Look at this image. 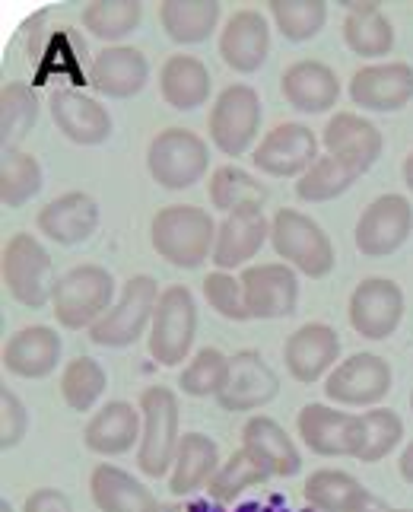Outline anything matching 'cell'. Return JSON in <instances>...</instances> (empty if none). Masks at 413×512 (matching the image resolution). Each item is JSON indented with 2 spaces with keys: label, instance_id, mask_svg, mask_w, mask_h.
Wrapping results in <instances>:
<instances>
[{
  "label": "cell",
  "instance_id": "d590c367",
  "mask_svg": "<svg viewBox=\"0 0 413 512\" xmlns=\"http://www.w3.org/2000/svg\"><path fill=\"white\" fill-rule=\"evenodd\" d=\"M80 23L102 42H121L143 23V4L140 0H89Z\"/></svg>",
  "mask_w": 413,
  "mask_h": 512
},
{
  "label": "cell",
  "instance_id": "9c48e42d",
  "mask_svg": "<svg viewBox=\"0 0 413 512\" xmlns=\"http://www.w3.org/2000/svg\"><path fill=\"white\" fill-rule=\"evenodd\" d=\"M197 334V306L188 287L172 284L159 293L153 322L147 331V350L159 366H178L191 357Z\"/></svg>",
  "mask_w": 413,
  "mask_h": 512
},
{
  "label": "cell",
  "instance_id": "6da1fadb",
  "mask_svg": "<svg viewBox=\"0 0 413 512\" xmlns=\"http://www.w3.org/2000/svg\"><path fill=\"white\" fill-rule=\"evenodd\" d=\"M217 220L210 210H201L194 204H172L156 210L150 223V242L153 252L169 261L172 268L194 271L213 258V245H217Z\"/></svg>",
  "mask_w": 413,
  "mask_h": 512
},
{
  "label": "cell",
  "instance_id": "44dd1931",
  "mask_svg": "<svg viewBox=\"0 0 413 512\" xmlns=\"http://www.w3.org/2000/svg\"><path fill=\"white\" fill-rule=\"evenodd\" d=\"M48 112L70 144L99 147L112 137V115L99 99H89L80 90H55L48 96Z\"/></svg>",
  "mask_w": 413,
  "mask_h": 512
},
{
  "label": "cell",
  "instance_id": "484cf974",
  "mask_svg": "<svg viewBox=\"0 0 413 512\" xmlns=\"http://www.w3.org/2000/svg\"><path fill=\"white\" fill-rule=\"evenodd\" d=\"M39 233L58 245H80L96 233L99 204L86 191H67L61 198L48 201L35 217Z\"/></svg>",
  "mask_w": 413,
  "mask_h": 512
},
{
  "label": "cell",
  "instance_id": "60d3db41",
  "mask_svg": "<svg viewBox=\"0 0 413 512\" xmlns=\"http://www.w3.org/2000/svg\"><path fill=\"white\" fill-rule=\"evenodd\" d=\"M105 385H109V376L105 369L93 360V357H77L64 366L61 376V398L70 411L86 414L96 408V401L105 395Z\"/></svg>",
  "mask_w": 413,
  "mask_h": 512
},
{
  "label": "cell",
  "instance_id": "7bdbcfd3",
  "mask_svg": "<svg viewBox=\"0 0 413 512\" xmlns=\"http://www.w3.org/2000/svg\"><path fill=\"white\" fill-rule=\"evenodd\" d=\"M267 481H271V474H267L245 449H236V452H232V455L226 458V462H223V468L217 471V478L210 481L207 497H210L213 503H236L245 490L261 487V484H267Z\"/></svg>",
  "mask_w": 413,
  "mask_h": 512
},
{
  "label": "cell",
  "instance_id": "816d5d0a",
  "mask_svg": "<svg viewBox=\"0 0 413 512\" xmlns=\"http://www.w3.org/2000/svg\"><path fill=\"white\" fill-rule=\"evenodd\" d=\"M0 512H13V506H10V500H0Z\"/></svg>",
  "mask_w": 413,
  "mask_h": 512
},
{
  "label": "cell",
  "instance_id": "4fadbf2b",
  "mask_svg": "<svg viewBox=\"0 0 413 512\" xmlns=\"http://www.w3.org/2000/svg\"><path fill=\"white\" fill-rule=\"evenodd\" d=\"M296 433L302 446L321 458H359L363 449V417L344 414L331 404H305L296 417Z\"/></svg>",
  "mask_w": 413,
  "mask_h": 512
},
{
  "label": "cell",
  "instance_id": "8d00e7d4",
  "mask_svg": "<svg viewBox=\"0 0 413 512\" xmlns=\"http://www.w3.org/2000/svg\"><path fill=\"white\" fill-rule=\"evenodd\" d=\"M363 175H359L353 166L334 160V156H318V163L296 179V198L305 204H325L340 198L344 191H350Z\"/></svg>",
  "mask_w": 413,
  "mask_h": 512
},
{
  "label": "cell",
  "instance_id": "ee69618b",
  "mask_svg": "<svg viewBox=\"0 0 413 512\" xmlns=\"http://www.w3.org/2000/svg\"><path fill=\"white\" fill-rule=\"evenodd\" d=\"M363 417V449H359V458L356 462L363 465H375L388 458L394 449L401 446L404 439V420L398 411L391 408H369Z\"/></svg>",
  "mask_w": 413,
  "mask_h": 512
},
{
  "label": "cell",
  "instance_id": "2e32d148",
  "mask_svg": "<svg viewBox=\"0 0 413 512\" xmlns=\"http://www.w3.org/2000/svg\"><path fill=\"white\" fill-rule=\"evenodd\" d=\"M280 395V379L271 366L264 363L258 350H239L229 357V379L217 404L229 414H251L267 408Z\"/></svg>",
  "mask_w": 413,
  "mask_h": 512
},
{
  "label": "cell",
  "instance_id": "7c38bea8",
  "mask_svg": "<svg viewBox=\"0 0 413 512\" xmlns=\"http://www.w3.org/2000/svg\"><path fill=\"white\" fill-rule=\"evenodd\" d=\"M318 163V134L299 121L271 128L251 150V166L271 179H302Z\"/></svg>",
  "mask_w": 413,
  "mask_h": 512
},
{
  "label": "cell",
  "instance_id": "74e56055",
  "mask_svg": "<svg viewBox=\"0 0 413 512\" xmlns=\"http://www.w3.org/2000/svg\"><path fill=\"white\" fill-rule=\"evenodd\" d=\"M39 118V96L29 83L10 80L0 90V131H4V150H20L16 144L32 131Z\"/></svg>",
  "mask_w": 413,
  "mask_h": 512
},
{
  "label": "cell",
  "instance_id": "603a6c76",
  "mask_svg": "<svg viewBox=\"0 0 413 512\" xmlns=\"http://www.w3.org/2000/svg\"><path fill=\"white\" fill-rule=\"evenodd\" d=\"M150 80V61L134 45H109L89 64V86L99 96L109 99H131L143 93Z\"/></svg>",
  "mask_w": 413,
  "mask_h": 512
},
{
  "label": "cell",
  "instance_id": "52a82bcc",
  "mask_svg": "<svg viewBox=\"0 0 413 512\" xmlns=\"http://www.w3.org/2000/svg\"><path fill=\"white\" fill-rule=\"evenodd\" d=\"M159 293H163V287L156 284V277L134 274L128 284L121 287L118 303L89 328V341L99 347H112V350L137 344L143 334L150 331Z\"/></svg>",
  "mask_w": 413,
  "mask_h": 512
},
{
  "label": "cell",
  "instance_id": "ba28073f",
  "mask_svg": "<svg viewBox=\"0 0 413 512\" xmlns=\"http://www.w3.org/2000/svg\"><path fill=\"white\" fill-rule=\"evenodd\" d=\"M210 144L223 156L239 160L242 153L258 147L255 140L261 134V99L248 83H229L220 90L217 102L207 115Z\"/></svg>",
  "mask_w": 413,
  "mask_h": 512
},
{
  "label": "cell",
  "instance_id": "1f68e13d",
  "mask_svg": "<svg viewBox=\"0 0 413 512\" xmlns=\"http://www.w3.org/2000/svg\"><path fill=\"white\" fill-rule=\"evenodd\" d=\"M159 26L175 45H201L220 26V0H163L156 10Z\"/></svg>",
  "mask_w": 413,
  "mask_h": 512
},
{
  "label": "cell",
  "instance_id": "e575fe53",
  "mask_svg": "<svg viewBox=\"0 0 413 512\" xmlns=\"http://www.w3.org/2000/svg\"><path fill=\"white\" fill-rule=\"evenodd\" d=\"M207 198H210L213 210H220L223 217H229V214H236V210H251V207L264 210L271 191H267V185H261L251 172L229 163L210 175Z\"/></svg>",
  "mask_w": 413,
  "mask_h": 512
},
{
  "label": "cell",
  "instance_id": "30bf717a",
  "mask_svg": "<svg viewBox=\"0 0 413 512\" xmlns=\"http://www.w3.org/2000/svg\"><path fill=\"white\" fill-rule=\"evenodd\" d=\"M391 382V363L379 353L363 350L331 369V376L325 379V395L340 408H379V401H385L391 392Z\"/></svg>",
  "mask_w": 413,
  "mask_h": 512
},
{
  "label": "cell",
  "instance_id": "9a60e30c",
  "mask_svg": "<svg viewBox=\"0 0 413 512\" xmlns=\"http://www.w3.org/2000/svg\"><path fill=\"white\" fill-rule=\"evenodd\" d=\"M242 293L251 319L274 322L293 315L299 306V277L290 264H248L242 268Z\"/></svg>",
  "mask_w": 413,
  "mask_h": 512
},
{
  "label": "cell",
  "instance_id": "5b68a950",
  "mask_svg": "<svg viewBox=\"0 0 413 512\" xmlns=\"http://www.w3.org/2000/svg\"><path fill=\"white\" fill-rule=\"evenodd\" d=\"M140 417H143V433H140V449H137V465L140 474L159 481L172 471L175 449L182 443L178 436V398L166 385H150L140 392Z\"/></svg>",
  "mask_w": 413,
  "mask_h": 512
},
{
  "label": "cell",
  "instance_id": "bcb514c9",
  "mask_svg": "<svg viewBox=\"0 0 413 512\" xmlns=\"http://www.w3.org/2000/svg\"><path fill=\"white\" fill-rule=\"evenodd\" d=\"M29 430V411L13 388H0V449L10 452L23 443Z\"/></svg>",
  "mask_w": 413,
  "mask_h": 512
},
{
  "label": "cell",
  "instance_id": "f1b7e54d",
  "mask_svg": "<svg viewBox=\"0 0 413 512\" xmlns=\"http://www.w3.org/2000/svg\"><path fill=\"white\" fill-rule=\"evenodd\" d=\"M220 468V446L207 433H185L169 471L172 497H194L197 490H207Z\"/></svg>",
  "mask_w": 413,
  "mask_h": 512
},
{
  "label": "cell",
  "instance_id": "83f0119b",
  "mask_svg": "<svg viewBox=\"0 0 413 512\" xmlns=\"http://www.w3.org/2000/svg\"><path fill=\"white\" fill-rule=\"evenodd\" d=\"M140 433H143L140 408H134L131 401H109L105 408H99L89 417L83 430V446L93 455L115 458L131 452L140 443Z\"/></svg>",
  "mask_w": 413,
  "mask_h": 512
},
{
  "label": "cell",
  "instance_id": "ac0fdd59",
  "mask_svg": "<svg viewBox=\"0 0 413 512\" xmlns=\"http://www.w3.org/2000/svg\"><path fill=\"white\" fill-rule=\"evenodd\" d=\"M286 373L296 382L312 385L318 379H328L331 369L340 363V338L325 322H305L299 325L283 344Z\"/></svg>",
  "mask_w": 413,
  "mask_h": 512
},
{
  "label": "cell",
  "instance_id": "ffe728a7",
  "mask_svg": "<svg viewBox=\"0 0 413 512\" xmlns=\"http://www.w3.org/2000/svg\"><path fill=\"white\" fill-rule=\"evenodd\" d=\"M271 55V26L255 7H242L226 20L220 32V58L236 74H255Z\"/></svg>",
  "mask_w": 413,
  "mask_h": 512
},
{
  "label": "cell",
  "instance_id": "b9f144b4",
  "mask_svg": "<svg viewBox=\"0 0 413 512\" xmlns=\"http://www.w3.org/2000/svg\"><path fill=\"white\" fill-rule=\"evenodd\" d=\"M229 379V357L220 347H201L178 373V388L191 398H217Z\"/></svg>",
  "mask_w": 413,
  "mask_h": 512
},
{
  "label": "cell",
  "instance_id": "cb8c5ba5",
  "mask_svg": "<svg viewBox=\"0 0 413 512\" xmlns=\"http://www.w3.org/2000/svg\"><path fill=\"white\" fill-rule=\"evenodd\" d=\"M61 334L48 325L13 331L4 344V369L16 379H45L61 363Z\"/></svg>",
  "mask_w": 413,
  "mask_h": 512
},
{
  "label": "cell",
  "instance_id": "c3c4849f",
  "mask_svg": "<svg viewBox=\"0 0 413 512\" xmlns=\"http://www.w3.org/2000/svg\"><path fill=\"white\" fill-rule=\"evenodd\" d=\"M398 471H401V478L413 487V439L401 449V458H398Z\"/></svg>",
  "mask_w": 413,
  "mask_h": 512
},
{
  "label": "cell",
  "instance_id": "836d02e7",
  "mask_svg": "<svg viewBox=\"0 0 413 512\" xmlns=\"http://www.w3.org/2000/svg\"><path fill=\"white\" fill-rule=\"evenodd\" d=\"M302 497L318 512H363L372 493L353 474L337 468H318L302 484Z\"/></svg>",
  "mask_w": 413,
  "mask_h": 512
},
{
  "label": "cell",
  "instance_id": "f907efd6",
  "mask_svg": "<svg viewBox=\"0 0 413 512\" xmlns=\"http://www.w3.org/2000/svg\"><path fill=\"white\" fill-rule=\"evenodd\" d=\"M404 185H407V191L413 194V153L404 160Z\"/></svg>",
  "mask_w": 413,
  "mask_h": 512
},
{
  "label": "cell",
  "instance_id": "681fc988",
  "mask_svg": "<svg viewBox=\"0 0 413 512\" xmlns=\"http://www.w3.org/2000/svg\"><path fill=\"white\" fill-rule=\"evenodd\" d=\"M363 512H401V509H394V506H388L385 500H379V497H372L369 503H366V509Z\"/></svg>",
  "mask_w": 413,
  "mask_h": 512
},
{
  "label": "cell",
  "instance_id": "277c9868",
  "mask_svg": "<svg viewBox=\"0 0 413 512\" xmlns=\"http://www.w3.org/2000/svg\"><path fill=\"white\" fill-rule=\"evenodd\" d=\"M0 274H4L7 296L26 309H42L55 296V261L45 245L29 233H16L4 242Z\"/></svg>",
  "mask_w": 413,
  "mask_h": 512
},
{
  "label": "cell",
  "instance_id": "f6af8a7d",
  "mask_svg": "<svg viewBox=\"0 0 413 512\" xmlns=\"http://www.w3.org/2000/svg\"><path fill=\"white\" fill-rule=\"evenodd\" d=\"M204 299L210 303V309L223 315L229 322H248L251 315L245 309V293H242V280L232 277L229 271H210L204 277Z\"/></svg>",
  "mask_w": 413,
  "mask_h": 512
},
{
  "label": "cell",
  "instance_id": "d4e9b609",
  "mask_svg": "<svg viewBox=\"0 0 413 512\" xmlns=\"http://www.w3.org/2000/svg\"><path fill=\"white\" fill-rule=\"evenodd\" d=\"M280 93L293 105L296 112L305 115H321L331 112L340 99V80L325 61L302 58L290 64L280 77Z\"/></svg>",
  "mask_w": 413,
  "mask_h": 512
},
{
  "label": "cell",
  "instance_id": "3957f363",
  "mask_svg": "<svg viewBox=\"0 0 413 512\" xmlns=\"http://www.w3.org/2000/svg\"><path fill=\"white\" fill-rule=\"evenodd\" d=\"M271 245L283 264L302 277L321 280L334 271V245L328 233L309 214L293 207H280L271 217Z\"/></svg>",
  "mask_w": 413,
  "mask_h": 512
},
{
  "label": "cell",
  "instance_id": "ab89813d",
  "mask_svg": "<svg viewBox=\"0 0 413 512\" xmlns=\"http://www.w3.org/2000/svg\"><path fill=\"white\" fill-rule=\"evenodd\" d=\"M42 191V166L26 150H4L0 163V201L4 207L16 210L29 204Z\"/></svg>",
  "mask_w": 413,
  "mask_h": 512
},
{
  "label": "cell",
  "instance_id": "4dcf8cb0",
  "mask_svg": "<svg viewBox=\"0 0 413 512\" xmlns=\"http://www.w3.org/2000/svg\"><path fill=\"white\" fill-rule=\"evenodd\" d=\"M213 93L210 70L194 55H169L163 70H159V96L166 99L175 112H194L207 105Z\"/></svg>",
  "mask_w": 413,
  "mask_h": 512
},
{
  "label": "cell",
  "instance_id": "f35d334b",
  "mask_svg": "<svg viewBox=\"0 0 413 512\" xmlns=\"http://www.w3.org/2000/svg\"><path fill=\"white\" fill-rule=\"evenodd\" d=\"M267 13L286 42H309L328 23L325 0H271Z\"/></svg>",
  "mask_w": 413,
  "mask_h": 512
},
{
  "label": "cell",
  "instance_id": "f546056e",
  "mask_svg": "<svg viewBox=\"0 0 413 512\" xmlns=\"http://www.w3.org/2000/svg\"><path fill=\"white\" fill-rule=\"evenodd\" d=\"M89 497H93L99 512H166L163 503L131 471L105 462L89 474Z\"/></svg>",
  "mask_w": 413,
  "mask_h": 512
},
{
  "label": "cell",
  "instance_id": "8fae6325",
  "mask_svg": "<svg viewBox=\"0 0 413 512\" xmlns=\"http://www.w3.org/2000/svg\"><path fill=\"white\" fill-rule=\"evenodd\" d=\"M413 233V204L398 191L379 194L369 207L359 214L353 242L359 255L366 258H388L401 249Z\"/></svg>",
  "mask_w": 413,
  "mask_h": 512
},
{
  "label": "cell",
  "instance_id": "7a4b0ae2",
  "mask_svg": "<svg viewBox=\"0 0 413 512\" xmlns=\"http://www.w3.org/2000/svg\"><path fill=\"white\" fill-rule=\"evenodd\" d=\"M115 299V277L102 264H77L58 277L51 312L64 331H89Z\"/></svg>",
  "mask_w": 413,
  "mask_h": 512
},
{
  "label": "cell",
  "instance_id": "f5cc1de1",
  "mask_svg": "<svg viewBox=\"0 0 413 512\" xmlns=\"http://www.w3.org/2000/svg\"><path fill=\"white\" fill-rule=\"evenodd\" d=\"M410 408H413V392H410Z\"/></svg>",
  "mask_w": 413,
  "mask_h": 512
},
{
  "label": "cell",
  "instance_id": "db71d44e",
  "mask_svg": "<svg viewBox=\"0 0 413 512\" xmlns=\"http://www.w3.org/2000/svg\"><path fill=\"white\" fill-rule=\"evenodd\" d=\"M401 512H413V509H401Z\"/></svg>",
  "mask_w": 413,
  "mask_h": 512
},
{
  "label": "cell",
  "instance_id": "d6986e66",
  "mask_svg": "<svg viewBox=\"0 0 413 512\" xmlns=\"http://www.w3.org/2000/svg\"><path fill=\"white\" fill-rule=\"evenodd\" d=\"M321 147H325V153L334 156V160L353 166L359 175H366L379 163L385 140H382V131L359 112H337L331 115L325 131H321Z\"/></svg>",
  "mask_w": 413,
  "mask_h": 512
},
{
  "label": "cell",
  "instance_id": "e0dca14e",
  "mask_svg": "<svg viewBox=\"0 0 413 512\" xmlns=\"http://www.w3.org/2000/svg\"><path fill=\"white\" fill-rule=\"evenodd\" d=\"M347 96L356 109L401 112L413 99V67L404 61H375L359 67L347 83Z\"/></svg>",
  "mask_w": 413,
  "mask_h": 512
},
{
  "label": "cell",
  "instance_id": "7402d4cb",
  "mask_svg": "<svg viewBox=\"0 0 413 512\" xmlns=\"http://www.w3.org/2000/svg\"><path fill=\"white\" fill-rule=\"evenodd\" d=\"M271 239V220H267L264 210L251 207V210H236L220 220L217 226V245H213V271H236L248 268V261L255 258L264 242Z\"/></svg>",
  "mask_w": 413,
  "mask_h": 512
},
{
  "label": "cell",
  "instance_id": "7dc6e473",
  "mask_svg": "<svg viewBox=\"0 0 413 512\" xmlns=\"http://www.w3.org/2000/svg\"><path fill=\"white\" fill-rule=\"evenodd\" d=\"M23 512H74V503L58 487H39L26 497Z\"/></svg>",
  "mask_w": 413,
  "mask_h": 512
},
{
  "label": "cell",
  "instance_id": "5bb4252c",
  "mask_svg": "<svg viewBox=\"0 0 413 512\" xmlns=\"http://www.w3.org/2000/svg\"><path fill=\"white\" fill-rule=\"evenodd\" d=\"M350 328L366 341H385L404 322V290L391 277L359 280L347 303Z\"/></svg>",
  "mask_w": 413,
  "mask_h": 512
},
{
  "label": "cell",
  "instance_id": "8992f818",
  "mask_svg": "<svg viewBox=\"0 0 413 512\" xmlns=\"http://www.w3.org/2000/svg\"><path fill=\"white\" fill-rule=\"evenodd\" d=\"M150 179L166 191H185L197 185L210 169V147L191 128L159 131L147 147Z\"/></svg>",
  "mask_w": 413,
  "mask_h": 512
},
{
  "label": "cell",
  "instance_id": "4316f807",
  "mask_svg": "<svg viewBox=\"0 0 413 512\" xmlns=\"http://www.w3.org/2000/svg\"><path fill=\"white\" fill-rule=\"evenodd\" d=\"M242 449L271 474V478H293L302 471V455L274 417L251 414L242 427Z\"/></svg>",
  "mask_w": 413,
  "mask_h": 512
},
{
  "label": "cell",
  "instance_id": "d6a6232c",
  "mask_svg": "<svg viewBox=\"0 0 413 512\" xmlns=\"http://www.w3.org/2000/svg\"><path fill=\"white\" fill-rule=\"evenodd\" d=\"M344 16V45L359 58H388L394 51V26L382 13V4H359L347 0Z\"/></svg>",
  "mask_w": 413,
  "mask_h": 512
}]
</instances>
